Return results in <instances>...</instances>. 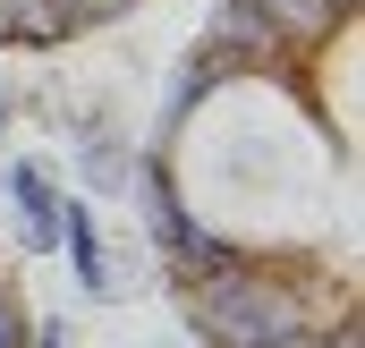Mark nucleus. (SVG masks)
<instances>
[{
	"label": "nucleus",
	"mask_w": 365,
	"mask_h": 348,
	"mask_svg": "<svg viewBox=\"0 0 365 348\" xmlns=\"http://www.w3.org/2000/svg\"><path fill=\"white\" fill-rule=\"evenodd\" d=\"M153 255H162V272H170V289H195V280H221V272L255 263L264 247H247L238 230H221V221L187 213V221H170V230L153 238Z\"/></svg>",
	"instance_id": "f257e3e1"
},
{
	"label": "nucleus",
	"mask_w": 365,
	"mask_h": 348,
	"mask_svg": "<svg viewBox=\"0 0 365 348\" xmlns=\"http://www.w3.org/2000/svg\"><path fill=\"white\" fill-rule=\"evenodd\" d=\"M0 187H9V204H17V221H26V247H34V255H60V230H51V221H60V187H51V170H43V162H9Z\"/></svg>",
	"instance_id": "f03ea898"
},
{
	"label": "nucleus",
	"mask_w": 365,
	"mask_h": 348,
	"mask_svg": "<svg viewBox=\"0 0 365 348\" xmlns=\"http://www.w3.org/2000/svg\"><path fill=\"white\" fill-rule=\"evenodd\" d=\"M77 178H86V195H128L136 187V153H128V136L110 119H93L77 136Z\"/></svg>",
	"instance_id": "7ed1b4c3"
},
{
	"label": "nucleus",
	"mask_w": 365,
	"mask_h": 348,
	"mask_svg": "<svg viewBox=\"0 0 365 348\" xmlns=\"http://www.w3.org/2000/svg\"><path fill=\"white\" fill-rule=\"evenodd\" d=\"M264 9H272V26L297 51H314V43H331V34L357 26V9H340V0H264Z\"/></svg>",
	"instance_id": "20e7f679"
},
{
	"label": "nucleus",
	"mask_w": 365,
	"mask_h": 348,
	"mask_svg": "<svg viewBox=\"0 0 365 348\" xmlns=\"http://www.w3.org/2000/svg\"><path fill=\"white\" fill-rule=\"evenodd\" d=\"M26 102H17V86H0V136H9V119H17Z\"/></svg>",
	"instance_id": "39448f33"
},
{
	"label": "nucleus",
	"mask_w": 365,
	"mask_h": 348,
	"mask_svg": "<svg viewBox=\"0 0 365 348\" xmlns=\"http://www.w3.org/2000/svg\"><path fill=\"white\" fill-rule=\"evenodd\" d=\"M9 9H17V0H0V43H9Z\"/></svg>",
	"instance_id": "423d86ee"
},
{
	"label": "nucleus",
	"mask_w": 365,
	"mask_h": 348,
	"mask_svg": "<svg viewBox=\"0 0 365 348\" xmlns=\"http://www.w3.org/2000/svg\"><path fill=\"white\" fill-rule=\"evenodd\" d=\"M340 9H357V0H340Z\"/></svg>",
	"instance_id": "0eeeda50"
}]
</instances>
